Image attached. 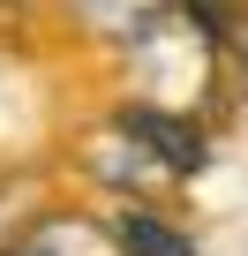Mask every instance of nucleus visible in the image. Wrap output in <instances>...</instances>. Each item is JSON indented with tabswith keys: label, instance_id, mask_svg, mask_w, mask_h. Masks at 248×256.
Listing matches in <instances>:
<instances>
[{
	"label": "nucleus",
	"instance_id": "1",
	"mask_svg": "<svg viewBox=\"0 0 248 256\" xmlns=\"http://www.w3.org/2000/svg\"><path fill=\"white\" fill-rule=\"evenodd\" d=\"M113 136H120V144H136V151H143V166H151L158 181H173V174H196V166H203L196 128H188V120H173V113H158V106H128V113L113 120Z\"/></svg>",
	"mask_w": 248,
	"mask_h": 256
},
{
	"label": "nucleus",
	"instance_id": "2",
	"mask_svg": "<svg viewBox=\"0 0 248 256\" xmlns=\"http://www.w3.org/2000/svg\"><path fill=\"white\" fill-rule=\"evenodd\" d=\"M8 256H120V241H113V226L60 211V218H38V226L8 248Z\"/></svg>",
	"mask_w": 248,
	"mask_h": 256
},
{
	"label": "nucleus",
	"instance_id": "3",
	"mask_svg": "<svg viewBox=\"0 0 248 256\" xmlns=\"http://www.w3.org/2000/svg\"><path fill=\"white\" fill-rule=\"evenodd\" d=\"M75 16L90 30H105V38H143L166 16H181V0H75Z\"/></svg>",
	"mask_w": 248,
	"mask_h": 256
},
{
	"label": "nucleus",
	"instance_id": "4",
	"mask_svg": "<svg viewBox=\"0 0 248 256\" xmlns=\"http://www.w3.org/2000/svg\"><path fill=\"white\" fill-rule=\"evenodd\" d=\"M113 241L128 248V256H196V241H188L181 226L151 218V211H136V218H120V226H113Z\"/></svg>",
	"mask_w": 248,
	"mask_h": 256
}]
</instances>
